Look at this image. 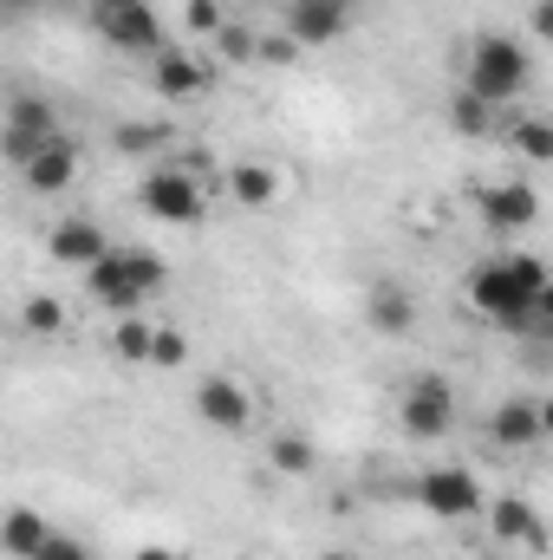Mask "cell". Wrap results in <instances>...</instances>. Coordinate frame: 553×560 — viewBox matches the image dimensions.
<instances>
[{
    "instance_id": "7",
    "label": "cell",
    "mask_w": 553,
    "mask_h": 560,
    "mask_svg": "<svg viewBox=\"0 0 553 560\" xmlns=\"http://www.w3.org/2000/svg\"><path fill=\"white\" fill-rule=\"evenodd\" d=\"M52 138H59V112H52L46 98H26V92H20V98L7 105V125H0V156L20 170L39 143H52Z\"/></svg>"
},
{
    "instance_id": "3",
    "label": "cell",
    "mask_w": 553,
    "mask_h": 560,
    "mask_svg": "<svg viewBox=\"0 0 553 560\" xmlns=\"http://www.w3.org/2000/svg\"><path fill=\"white\" fill-rule=\"evenodd\" d=\"M138 209L150 215V222H169V229H202V222H209L202 176H189L183 163H156V170H143Z\"/></svg>"
},
{
    "instance_id": "15",
    "label": "cell",
    "mask_w": 553,
    "mask_h": 560,
    "mask_svg": "<svg viewBox=\"0 0 553 560\" xmlns=\"http://www.w3.org/2000/svg\"><path fill=\"white\" fill-rule=\"evenodd\" d=\"M365 319H372V332L404 339V332L416 326V300L398 287V280H372V293H365Z\"/></svg>"
},
{
    "instance_id": "27",
    "label": "cell",
    "mask_w": 553,
    "mask_h": 560,
    "mask_svg": "<svg viewBox=\"0 0 553 560\" xmlns=\"http://www.w3.org/2000/svg\"><path fill=\"white\" fill-rule=\"evenodd\" d=\"M183 20H189V33H202V39H215V26H222L228 13H222V0H189V7H183Z\"/></svg>"
},
{
    "instance_id": "32",
    "label": "cell",
    "mask_w": 553,
    "mask_h": 560,
    "mask_svg": "<svg viewBox=\"0 0 553 560\" xmlns=\"http://www.w3.org/2000/svg\"><path fill=\"white\" fill-rule=\"evenodd\" d=\"M0 7H39V0H0Z\"/></svg>"
},
{
    "instance_id": "20",
    "label": "cell",
    "mask_w": 553,
    "mask_h": 560,
    "mask_svg": "<svg viewBox=\"0 0 553 560\" xmlns=\"http://www.w3.org/2000/svg\"><path fill=\"white\" fill-rule=\"evenodd\" d=\"M508 143L521 150V163H534V170H548L553 163V125L548 118H515V125H502Z\"/></svg>"
},
{
    "instance_id": "6",
    "label": "cell",
    "mask_w": 553,
    "mask_h": 560,
    "mask_svg": "<svg viewBox=\"0 0 553 560\" xmlns=\"http://www.w3.org/2000/svg\"><path fill=\"white\" fill-rule=\"evenodd\" d=\"M416 502H423L430 515H443V522H469V515L482 509V482H475V469H462V463L423 469V476H416Z\"/></svg>"
},
{
    "instance_id": "34",
    "label": "cell",
    "mask_w": 553,
    "mask_h": 560,
    "mask_svg": "<svg viewBox=\"0 0 553 560\" xmlns=\"http://www.w3.org/2000/svg\"><path fill=\"white\" fill-rule=\"evenodd\" d=\"M85 7H111V0H85Z\"/></svg>"
},
{
    "instance_id": "25",
    "label": "cell",
    "mask_w": 553,
    "mask_h": 560,
    "mask_svg": "<svg viewBox=\"0 0 553 560\" xmlns=\"http://www.w3.org/2000/svg\"><path fill=\"white\" fill-rule=\"evenodd\" d=\"M150 365H156V372H183V365H189V339H183L176 326H156V332H150Z\"/></svg>"
},
{
    "instance_id": "8",
    "label": "cell",
    "mask_w": 553,
    "mask_h": 560,
    "mask_svg": "<svg viewBox=\"0 0 553 560\" xmlns=\"http://www.w3.org/2000/svg\"><path fill=\"white\" fill-rule=\"evenodd\" d=\"M98 33L118 46V52H156L163 46V20L150 0H111V7H92Z\"/></svg>"
},
{
    "instance_id": "19",
    "label": "cell",
    "mask_w": 553,
    "mask_h": 560,
    "mask_svg": "<svg viewBox=\"0 0 553 560\" xmlns=\"http://www.w3.org/2000/svg\"><path fill=\"white\" fill-rule=\"evenodd\" d=\"M449 131H456V138H495V131H502V112L482 105L475 92H456V98H449Z\"/></svg>"
},
{
    "instance_id": "11",
    "label": "cell",
    "mask_w": 553,
    "mask_h": 560,
    "mask_svg": "<svg viewBox=\"0 0 553 560\" xmlns=\"http://www.w3.org/2000/svg\"><path fill=\"white\" fill-rule=\"evenodd\" d=\"M105 248H111V242H105V229H98L92 215H66V222L46 229V255H52L59 268H79V275H85Z\"/></svg>"
},
{
    "instance_id": "26",
    "label": "cell",
    "mask_w": 553,
    "mask_h": 560,
    "mask_svg": "<svg viewBox=\"0 0 553 560\" xmlns=\"http://www.w3.org/2000/svg\"><path fill=\"white\" fill-rule=\"evenodd\" d=\"M33 560H98V555H92L85 541H72V535H59V528H52V535L33 548Z\"/></svg>"
},
{
    "instance_id": "30",
    "label": "cell",
    "mask_w": 553,
    "mask_h": 560,
    "mask_svg": "<svg viewBox=\"0 0 553 560\" xmlns=\"http://www.w3.org/2000/svg\"><path fill=\"white\" fill-rule=\"evenodd\" d=\"M131 560H189V555H176V548H138Z\"/></svg>"
},
{
    "instance_id": "1",
    "label": "cell",
    "mask_w": 553,
    "mask_h": 560,
    "mask_svg": "<svg viewBox=\"0 0 553 560\" xmlns=\"http://www.w3.org/2000/svg\"><path fill=\"white\" fill-rule=\"evenodd\" d=\"M528 79H534V59H528V46L515 33H475L469 39V52H462V92H475L482 105L508 112L528 92Z\"/></svg>"
},
{
    "instance_id": "24",
    "label": "cell",
    "mask_w": 553,
    "mask_h": 560,
    "mask_svg": "<svg viewBox=\"0 0 553 560\" xmlns=\"http://www.w3.org/2000/svg\"><path fill=\"white\" fill-rule=\"evenodd\" d=\"M20 326L39 332V339H59V332H66V306H59L52 293H26V300H20Z\"/></svg>"
},
{
    "instance_id": "21",
    "label": "cell",
    "mask_w": 553,
    "mask_h": 560,
    "mask_svg": "<svg viewBox=\"0 0 553 560\" xmlns=\"http://www.w3.org/2000/svg\"><path fill=\"white\" fill-rule=\"evenodd\" d=\"M268 463H274L280 476H313L319 469V450H313V436H299V430H286L268 443Z\"/></svg>"
},
{
    "instance_id": "14",
    "label": "cell",
    "mask_w": 553,
    "mask_h": 560,
    "mask_svg": "<svg viewBox=\"0 0 553 560\" xmlns=\"http://www.w3.org/2000/svg\"><path fill=\"white\" fill-rule=\"evenodd\" d=\"M72 176H79V150H72L66 138L39 143V150L20 163V183H26L33 196H66V189H72Z\"/></svg>"
},
{
    "instance_id": "16",
    "label": "cell",
    "mask_w": 553,
    "mask_h": 560,
    "mask_svg": "<svg viewBox=\"0 0 553 560\" xmlns=\"http://www.w3.org/2000/svg\"><path fill=\"white\" fill-rule=\"evenodd\" d=\"M482 509H489L495 541H515V548H548V528H541V515H534L521 495H502V502H482Z\"/></svg>"
},
{
    "instance_id": "13",
    "label": "cell",
    "mask_w": 553,
    "mask_h": 560,
    "mask_svg": "<svg viewBox=\"0 0 553 560\" xmlns=\"http://www.w3.org/2000/svg\"><path fill=\"white\" fill-rule=\"evenodd\" d=\"M156 66H150V85H156V98H169V105H183V98H202L209 92V66L202 59H189V52H169V46H156L150 52Z\"/></svg>"
},
{
    "instance_id": "33",
    "label": "cell",
    "mask_w": 553,
    "mask_h": 560,
    "mask_svg": "<svg viewBox=\"0 0 553 560\" xmlns=\"http://www.w3.org/2000/svg\"><path fill=\"white\" fill-rule=\"evenodd\" d=\"M280 7H306V0H280Z\"/></svg>"
},
{
    "instance_id": "10",
    "label": "cell",
    "mask_w": 553,
    "mask_h": 560,
    "mask_svg": "<svg viewBox=\"0 0 553 560\" xmlns=\"http://www.w3.org/2000/svg\"><path fill=\"white\" fill-rule=\"evenodd\" d=\"M286 39L293 46H332L352 33V0H306V7H286Z\"/></svg>"
},
{
    "instance_id": "12",
    "label": "cell",
    "mask_w": 553,
    "mask_h": 560,
    "mask_svg": "<svg viewBox=\"0 0 553 560\" xmlns=\"http://www.w3.org/2000/svg\"><path fill=\"white\" fill-rule=\"evenodd\" d=\"M541 436H548V405L541 398H502V411L489 418L495 450H534Z\"/></svg>"
},
{
    "instance_id": "18",
    "label": "cell",
    "mask_w": 553,
    "mask_h": 560,
    "mask_svg": "<svg viewBox=\"0 0 553 560\" xmlns=\"http://www.w3.org/2000/svg\"><path fill=\"white\" fill-rule=\"evenodd\" d=\"M228 196L248 202V209H268L280 196V170L274 163H235V170H228Z\"/></svg>"
},
{
    "instance_id": "17",
    "label": "cell",
    "mask_w": 553,
    "mask_h": 560,
    "mask_svg": "<svg viewBox=\"0 0 553 560\" xmlns=\"http://www.w3.org/2000/svg\"><path fill=\"white\" fill-rule=\"evenodd\" d=\"M46 535H52V522H46L39 509H26V502L0 515V548H7L13 560H33V548H39Z\"/></svg>"
},
{
    "instance_id": "5",
    "label": "cell",
    "mask_w": 553,
    "mask_h": 560,
    "mask_svg": "<svg viewBox=\"0 0 553 560\" xmlns=\"http://www.w3.org/2000/svg\"><path fill=\"white\" fill-rule=\"evenodd\" d=\"M196 418L209 423V430H222V436H242V430L255 423V398H248L242 378L202 372V378H196Z\"/></svg>"
},
{
    "instance_id": "28",
    "label": "cell",
    "mask_w": 553,
    "mask_h": 560,
    "mask_svg": "<svg viewBox=\"0 0 553 560\" xmlns=\"http://www.w3.org/2000/svg\"><path fill=\"white\" fill-rule=\"evenodd\" d=\"M118 150H125V156H150V150H156V143H163V131H156V125H118Z\"/></svg>"
},
{
    "instance_id": "29",
    "label": "cell",
    "mask_w": 553,
    "mask_h": 560,
    "mask_svg": "<svg viewBox=\"0 0 553 560\" xmlns=\"http://www.w3.org/2000/svg\"><path fill=\"white\" fill-rule=\"evenodd\" d=\"M299 46L286 39V33H268V39H255V66H286Z\"/></svg>"
},
{
    "instance_id": "4",
    "label": "cell",
    "mask_w": 553,
    "mask_h": 560,
    "mask_svg": "<svg viewBox=\"0 0 553 560\" xmlns=\"http://www.w3.org/2000/svg\"><path fill=\"white\" fill-rule=\"evenodd\" d=\"M398 423H404V436H416V443L449 436V430H456V392H449V378L416 372L411 385L398 392Z\"/></svg>"
},
{
    "instance_id": "23",
    "label": "cell",
    "mask_w": 553,
    "mask_h": 560,
    "mask_svg": "<svg viewBox=\"0 0 553 560\" xmlns=\"http://www.w3.org/2000/svg\"><path fill=\"white\" fill-rule=\"evenodd\" d=\"M255 39H261V33H255L248 20H222V26H215V59H222V66H255Z\"/></svg>"
},
{
    "instance_id": "22",
    "label": "cell",
    "mask_w": 553,
    "mask_h": 560,
    "mask_svg": "<svg viewBox=\"0 0 553 560\" xmlns=\"http://www.w3.org/2000/svg\"><path fill=\"white\" fill-rule=\"evenodd\" d=\"M150 319L143 313H118V326H111V352L125 359V365H150Z\"/></svg>"
},
{
    "instance_id": "2",
    "label": "cell",
    "mask_w": 553,
    "mask_h": 560,
    "mask_svg": "<svg viewBox=\"0 0 553 560\" xmlns=\"http://www.w3.org/2000/svg\"><path fill=\"white\" fill-rule=\"evenodd\" d=\"M85 287H92L98 306H111V313H138L143 300L163 287V261H156L150 248H105V255L85 268Z\"/></svg>"
},
{
    "instance_id": "9",
    "label": "cell",
    "mask_w": 553,
    "mask_h": 560,
    "mask_svg": "<svg viewBox=\"0 0 553 560\" xmlns=\"http://www.w3.org/2000/svg\"><path fill=\"white\" fill-rule=\"evenodd\" d=\"M475 215H482V229H495V235H515V229H534V215H541V196H534V183L508 176V183H489V189L475 196Z\"/></svg>"
},
{
    "instance_id": "31",
    "label": "cell",
    "mask_w": 553,
    "mask_h": 560,
    "mask_svg": "<svg viewBox=\"0 0 553 560\" xmlns=\"http://www.w3.org/2000/svg\"><path fill=\"white\" fill-rule=\"evenodd\" d=\"M319 560H358V555H345V548H326V555H319Z\"/></svg>"
}]
</instances>
